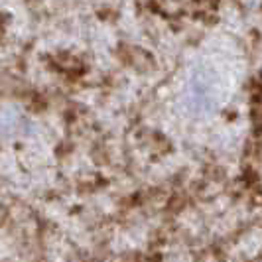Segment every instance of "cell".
I'll list each match as a JSON object with an SVG mask.
<instances>
[{
	"instance_id": "1",
	"label": "cell",
	"mask_w": 262,
	"mask_h": 262,
	"mask_svg": "<svg viewBox=\"0 0 262 262\" xmlns=\"http://www.w3.org/2000/svg\"><path fill=\"white\" fill-rule=\"evenodd\" d=\"M223 81L219 77L217 69L211 67L209 63L197 66L193 73L189 75L187 83V95H189V103L193 105L197 113H205L213 111L219 99H221V85Z\"/></svg>"
}]
</instances>
